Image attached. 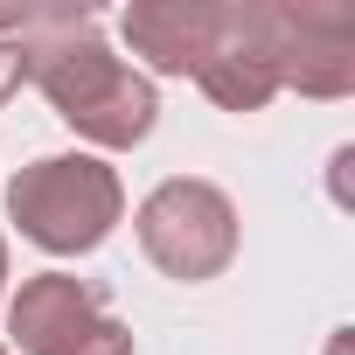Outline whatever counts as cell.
<instances>
[{
    "mask_svg": "<svg viewBox=\"0 0 355 355\" xmlns=\"http://www.w3.org/2000/svg\"><path fill=\"white\" fill-rule=\"evenodd\" d=\"M0 286H8V237H0Z\"/></svg>",
    "mask_w": 355,
    "mask_h": 355,
    "instance_id": "10",
    "label": "cell"
},
{
    "mask_svg": "<svg viewBox=\"0 0 355 355\" xmlns=\"http://www.w3.org/2000/svg\"><path fill=\"white\" fill-rule=\"evenodd\" d=\"M0 355H15V348H8V341H0Z\"/></svg>",
    "mask_w": 355,
    "mask_h": 355,
    "instance_id": "11",
    "label": "cell"
},
{
    "mask_svg": "<svg viewBox=\"0 0 355 355\" xmlns=\"http://www.w3.org/2000/svg\"><path fill=\"white\" fill-rule=\"evenodd\" d=\"M119 28L153 77H196L223 28V0H132Z\"/></svg>",
    "mask_w": 355,
    "mask_h": 355,
    "instance_id": "7",
    "label": "cell"
},
{
    "mask_svg": "<svg viewBox=\"0 0 355 355\" xmlns=\"http://www.w3.org/2000/svg\"><path fill=\"white\" fill-rule=\"evenodd\" d=\"M139 251L182 286L223 279L237 258V209L216 182H196V174H174L139 202Z\"/></svg>",
    "mask_w": 355,
    "mask_h": 355,
    "instance_id": "3",
    "label": "cell"
},
{
    "mask_svg": "<svg viewBox=\"0 0 355 355\" xmlns=\"http://www.w3.org/2000/svg\"><path fill=\"white\" fill-rule=\"evenodd\" d=\"M21 84H35L77 139L112 146V153H119V146H139V139L153 132V119H160L153 84H146L125 56H112V42H105L91 21L49 28V35L21 42Z\"/></svg>",
    "mask_w": 355,
    "mask_h": 355,
    "instance_id": "1",
    "label": "cell"
},
{
    "mask_svg": "<svg viewBox=\"0 0 355 355\" xmlns=\"http://www.w3.org/2000/svg\"><path fill=\"white\" fill-rule=\"evenodd\" d=\"M196 84L223 112H265L279 98V42H272V0H223V28L196 70Z\"/></svg>",
    "mask_w": 355,
    "mask_h": 355,
    "instance_id": "6",
    "label": "cell"
},
{
    "mask_svg": "<svg viewBox=\"0 0 355 355\" xmlns=\"http://www.w3.org/2000/svg\"><path fill=\"white\" fill-rule=\"evenodd\" d=\"M8 334L21 355H132V327L105 313V293L70 272L21 279L8 306Z\"/></svg>",
    "mask_w": 355,
    "mask_h": 355,
    "instance_id": "4",
    "label": "cell"
},
{
    "mask_svg": "<svg viewBox=\"0 0 355 355\" xmlns=\"http://www.w3.org/2000/svg\"><path fill=\"white\" fill-rule=\"evenodd\" d=\"M279 91L348 98L355 91V15L341 0H272Z\"/></svg>",
    "mask_w": 355,
    "mask_h": 355,
    "instance_id": "5",
    "label": "cell"
},
{
    "mask_svg": "<svg viewBox=\"0 0 355 355\" xmlns=\"http://www.w3.org/2000/svg\"><path fill=\"white\" fill-rule=\"evenodd\" d=\"M15 91H21V49L0 42V98H15Z\"/></svg>",
    "mask_w": 355,
    "mask_h": 355,
    "instance_id": "9",
    "label": "cell"
},
{
    "mask_svg": "<svg viewBox=\"0 0 355 355\" xmlns=\"http://www.w3.org/2000/svg\"><path fill=\"white\" fill-rule=\"evenodd\" d=\"M77 21H91V8L84 0H15V8H0V42H35V35H49V28H77Z\"/></svg>",
    "mask_w": 355,
    "mask_h": 355,
    "instance_id": "8",
    "label": "cell"
},
{
    "mask_svg": "<svg viewBox=\"0 0 355 355\" xmlns=\"http://www.w3.org/2000/svg\"><path fill=\"white\" fill-rule=\"evenodd\" d=\"M8 216L49 258L98 251L119 230V216H125L119 167H105L98 153H42L8 182Z\"/></svg>",
    "mask_w": 355,
    "mask_h": 355,
    "instance_id": "2",
    "label": "cell"
}]
</instances>
